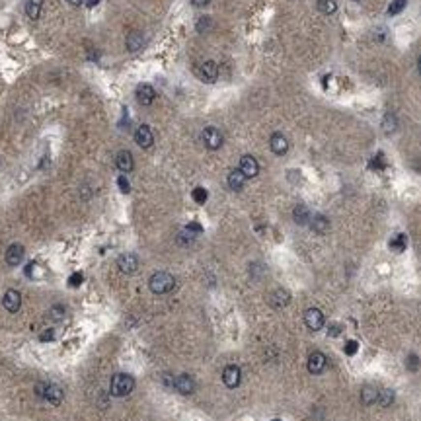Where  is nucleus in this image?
I'll return each instance as SVG.
<instances>
[{"instance_id":"nucleus-43","label":"nucleus","mask_w":421,"mask_h":421,"mask_svg":"<svg viewBox=\"0 0 421 421\" xmlns=\"http://www.w3.org/2000/svg\"><path fill=\"white\" fill-rule=\"evenodd\" d=\"M418 70H420V74H421V57H420V60H418Z\"/></svg>"},{"instance_id":"nucleus-25","label":"nucleus","mask_w":421,"mask_h":421,"mask_svg":"<svg viewBox=\"0 0 421 421\" xmlns=\"http://www.w3.org/2000/svg\"><path fill=\"white\" fill-rule=\"evenodd\" d=\"M318 10L326 16H331L337 10V2L335 0H318Z\"/></svg>"},{"instance_id":"nucleus-1","label":"nucleus","mask_w":421,"mask_h":421,"mask_svg":"<svg viewBox=\"0 0 421 421\" xmlns=\"http://www.w3.org/2000/svg\"><path fill=\"white\" fill-rule=\"evenodd\" d=\"M133 388H135V378H133L131 374H127V372L113 374V378H111V386H109V390H111V394H113V396H117V398L129 396V394L133 392Z\"/></svg>"},{"instance_id":"nucleus-30","label":"nucleus","mask_w":421,"mask_h":421,"mask_svg":"<svg viewBox=\"0 0 421 421\" xmlns=\"http://www.w3.org/2000/svg\"><path fill=\"white\" fill-rule=\"evenodd\" d=\"M207 197H209V193H207L205 187H195V189H193V199H195V203L203 205V203L207 201Z\"/></svg>"},{"instance_id":"nucleus-29","label":"nucleus","mask_w":421,"mask_h":421,"mask_svg":"<svg viewBox=\"0 0 421 421\" xmlns=\"http://www.w3.org/2000/svg\"><path fill=\"white\" fill-rule=\"evenodd\" d=\"M406 4H408V0H392L390 6H388V14H390V16L400 14V12L406 8Z\"/></svg>"},{"instance_id":"nucleus-17","label":"nucleus","mask_w":421,"mask_h":421,"mask_svg":"<svg viewBox=\"0 0 421 421\" xmlns=\"http://www.w3.org/2000/svg\"><path fill=\"white\" fill-rule=\"evenodd\" d=\"M289 301H291V295H289L285 289H277V291H273V293L269 295V304H271L273 308H283V306L289 304Z\"/></svg>"},{"instance_id":"nucleus-27","label":"nucleus","mask_w":421,"mask_h":421,"mask_svg":"<svg viewBox=\"0 0 421 421\" xmlns=\"http://www.w3.org/2000/svg\"><path fill=\"white\" fill-rule=\"evenodd\" d=\"M406 244H408V240H406L404 234H398V236H394V238L390 240V248H392L394 252H404V250H406Z\"/></svg>"},{"instance_id":"nucleus-15","label":"nucleus","mask_w":421,"mask_h":421,"mask_svg":"<svg viewBox=\"0 0 421 421\" xmlns=\"http://www.w3.org/2000/svg\"><path fill=\"white\" fill-rule=\"evenodd\" d=\"M115 166L119 168V172L129 174V172L133 170V166H135V162H133V154H131L129 150H121V152H117V156H115Z\"/></svg>"},{"instance_id":"nucleus-20","label":"nucleus","mask_w":421,"mask_h":421,"mask_svg":"<svg viewBox=\"0 0 421 421\" xmlns=\"http://www.w3.org/2000/svg\"><path fill=\"white\" fill-rule=\"evenodd\" d=\"M143 45H145V35H143L141 31H131V33L127 35V49L131 53L143 49Z\"/></svg>"},{"instance_id":"nucleus-14","label":"nucleus","mask_w":421,"mask_h":421,"mask_svg":"<svg viewBox=\"0 0 421 421\" xmlns=\"http://www.w3.org/2000/svg\"><path fill=\"white\" fill-rule=\"evenodd\" d=\"M22 260H24V246L22 244L8 246V250H6V263L12 265V267H16V265L22 263Z\"/></svg>"},{"instance_id":"nucleus-33","label":"nucleus","mask_w":421,"mask_h":421,"mask_svg":"<svg viewBox=\"0 0 421 421\" xmlns=\"http://www.w3.org/2000/svg\"><path fill=\"white\" fill-rule=\"evenodd\" d=\"M370 168H376V170H382V168H384V158H382V154H376V156L372 158Z\"/></svg>"},{"instance_id":"nucleus-2","label":"nucleus","mask_w":421,"mask_h":421,"mask_svg":"<svg viewBox=\"0 0 421 421\" xmlns=\"http://www.w3.org/2000/svg\"><path fill=\"white\" fill-rule=\"evenodd\" d=\"M174 285H176V279H174L168 271H156V273L150 277V281H149L150 291L156 293V295H166V293H170V291L174 289Z\"/></svg>"},{"instance_id":"nucleus-18","label":"nucleus","mask_w":421,"mask_h":421,"mask_svg":"<svg viewBox=\"0 0 421 421\" xmlns=\"http://www.w3.org/2000/svg\"><path fill=\"white\" fill-rule=\"evenodd\" d=\"M45 400H49L53 406H59L62 402V388L57 386V384H45V394H43Z\"/></svg>"},{"instance_id":"nucleus-37","label":"nucleus","mask_w":421,"mask_h":421,"mask_svg":"<svg viewBox=\"0 0 421 421\" xmlns=\"http://www.w3.org/2000/svg\"><path fill=\"white\" fill-rule=\"evenodd\" d=\"M35 269H37V263L31 262L28 267H26V275H30V277H33V279H35Z\"/></svg>"},{"instance_id":"nucleus-36","label":"nucleus","mask_w":421,"mask_h":421,"mask_svg":"<svg viewBox=\"0 0 421 421\" xmlns=\"http://www.w3.org/2000/svg\"><path fill=\"white\" fill-rule=\"evenodd\" d=\"M185 230H189L191 234H195V236H197V234H199L203 228H201V224H197V222H189V224L185 226Z\"/></svg>"},{"instance_id":"nucleus-9","label":"nucleus","mask_w":421,"mask_h":421,"mask_svg":"<svg viewBox=\"0 0 421 421\" xmlns=\"http://www.w3.org/2000/svg\"><path fill=\"white\" fill-rule=\"evenodd\" d=\"M135 141H137V145L141 149H150L152 143H154V135H152L150 127L149 125H141L137 129V133H135Z\"/></svg>"},{"instance_id":"nucleus-42","label":"nucleus","mask_w":421,"mask_h":421,"mask_svg":"<svg viewBox=\"0 0 421 421\" xmlns=\"http://www.w3.org/2000/svg\"><path fill=\"white\" fill-rule=\"evenodd\" d=\"M66 2H68L70 6H80V4H82V0H66Z\"/></svg>"},{"instance_id":"nucleus-35","label":"nucleus","mask_w":421,"mask_h":421,"mask_svg":"<svg viewBox=\"0 0 421 421\" xmlns=\"http://www.w3.org/2000/svg\"><path fill=\"white\" fill-rule=\"evenodd\" d=\"M82 283V273H74V275H70V279H68V285L70 287H78Z\"/></svg>"},{"instance_id":"nucleus-4","label":"nucleus","mask_w":421,"mask_h":421,"mask_svg":"<svg viewBox=\"0 0 421 421\" xmlns=\"http://www.w3.org/2000/svg\"><path fill=\"white\" fill-rule=\"evenodd\" d=\"M197 76H199L203 82H207V84L216 82V78H218V64H216L214 60H205V62L199 66Z\"/></svg>"},{"instance_id":"nucleus-10","label":"nucleus","mask_w":421,"mask_h":421,"mask_svg":"<svg viewBox=\"0 0 421 421\" xmlns=\"http://www.w3.org/2000/svg\"><path fill=\"white\" fill-rule=\"evenodd\" d=\"M304 324L312 330V331H318L322 326H324V314L320 308H308L304 312Z\"/></svg>"},{"instance_id":"nucleus-24","label":"nucleus","mask_w":421,"mask_h":421,"mask_svg":"<svg viewBox=\"0 0 421 421\" xmlns=\"http://www.w3.org/2000/svg\"><path fill=\"white\" fill-rule=\"evenodd\" d=\"M382 129H384V133L386 135H392L396 129H398V119H396V115H392V113H388V115H384V121H382Z\"/></svg>"},{"instance_id":"nucleus-45","label":"nucleus","mask_w":421,"mask_h":421,"mask_svg":"<svg viewBox=\"0 0 421 421\" xmlns=\"http://www.w3.org/2000/svg\"><path fill=\"white\" fill-rule=\"evenodd\" d=\"M357 2H359V0H357Z\"/></svg>"},{"instance_id":"nucleus-6","label":"nucleus","mask_w":421,"mask_h":421,"mask_svg":"<svg viewBox=\"0 0 421 421\" xmlns=\"http://www.w3.org/2000/svg\"><path fill=\"white\" fill-rule=\"evenodd\" d=\"M117 267H119L121 273L131 275V273H135V271L139 269V258H137L135 254H123V256H119V260H117Z\"/></svg>"},{"instance_id":"nucleus-3","label":"nucleus","mask_w":421,"mask_h":421,"mask_svg":"<svg viewBox=\"0 0 421 421\" xmlns=\"http://www.w3.org/2000/svg\"><path fill=\"white\" fill-rule=\"evenodd\" d=\"M201 139H203V145L209 149V150H216L222 147V133L216 129V127H207L203 133H201Z\"/></svg>"},{"instance_id":"nucleus-21","label":"nucleus","mask_w":421,"mask_h":421,"mask_svg":"<svg viewBox=\"0 0 421 421\" xmlns=\"http://www.w3.org/2000/svg\"><path fill=\"white\" fill-rule=\"evenodd\" d=\"M310 226L318 234H326L330 230V220L324 214H314V218H310Z\"/></svg>"},{"instance_id":"nucleus-7","label":"nucleus","mask_w":421,"mask_h":421,"mask_svg":"<svg viewBox=\"0 0 421 421\" xmlns=\"http://www.w3.org/2000/svg\"><path fill=\"white\" fill-rule=\"evenodd\" d=\"M246 178H256L258 174H260V164H258V160L254 156H250V154H246V156L240 158V168H238Z\"/></svg>"},{"instance_id":"nucleus-38","label":"nucleus","mask_w":421,"mask_h":421,"mask_svg":"<svg viewBox=\"0 0 421 421\" xmlns=\"http://www.w3.org/2000/svg\"><path fill=\"white\" fill-rule=\"evenodd\" d=\"M209 2H210V0H191V4H193L195 8H205Z\"/></svg>"},{"instance_id":"nucleus-39","label":"nucleus","mask_w":421,"mask_h":421,"mask_svg":"<svg viewBox=\"0 0 421 421\" xmlns=\"http://www.w3.org/2000/svg\"><path fill=\"white\" fill-rule=\"evenodd\" d=\"M408 367L412 368V370H416V368H418V357H416V355H410V363H408Z\"/></svg>"},{"instance_id":"nucleus-26","label":"nucleus","mask_w":421,"mask_h":421,"mask_svg":"<svg viewBox=\"0 0 421 421\" xmlns=\"http://www.w3.org/2000/svg\"><path fill=\"white\" fill-rule=\"evenodd\" d=\"M361 398H363V402H365V404H372V402H376V400H378V390H376V388H372V386H365V388H363V392H361Z\"/></svg>"},{"instance_id":"nucleus-23","label":"nucleus","mask_w":421,"mask_h":421,"mask_svg":"<svg viewBox=\"0 0 421 421\" xmlns=\"http://www.w3.org/2000/svg\"><path fill=\"white\" fill-rule=\"evenodd\" d=\"M293 214H295V222H297V224H306V222L310 220V212H308V209H306L304 205L295 207Z\"/></svg>"},{"instance_id":"nucleus-13","label":"nucleus","mask_w":421,"mask_h":421,"mask_svg":"<svg viewBox=\"0 0 421 421\" xmlns=\"http://www.w3.org/2000/svg\"><path fill=\"white\" fill-rule=\"evenodd\" d=\"M326 365H328V359L324 357V353L314 351V353L308 355V370H310L312 374L324 372V370H326Z\"/></svg>"},{"instance_id":"nucleus-28","label":"nucleus","mask_w":421,"mask_h":421,"mask_svg":"<svg viewBox=\"0 0 421 421\" xmlns=\"http://www.w3.org/2000/svg\"><path fill=\"white\" fill-rule=\"evenodd\" d=\"M378 402H380V406L388 408V406L394 402V392H392V390H380V392H378Z\"/></svg>"},{"instance_id":"nucleus-8","label":"nucleus","mask_w":421,"mask_h":421,"mask_svg":"<svg viewBox=\"0 0 421 421\" xmlns=\"http://www.w3.org/2000/svg\"><path fill=\"white\" fill-rule=\"evenodd\" d=\"M174 388L180 392V394H193L195 392V380L189 376V374H180L174 378Z\"/></svg>"},{"instance_id":"nucleus-44","label":"nucleus","mask_w":421,"mask_h":421,"mask_svg":"<svg viewBox=\"0 0 421 421\" xmlns=\"http://www.w3.org/2000/svg\"><path fill=\"white\" fill-rule=\"evenodd\" d=\"M273 421H279V420H273Z\"/></svg>"},{"instance_id":"nucleus-40","label":"nucleus","mask_w":421,"mask_h":421,"mask_svg":"<svg viewBox=\"0 0 421 421\" xmlns=\"http://www.w3.org/2000/svg\"><path fill=\"white\" fill-rule=\"evenodd\" d=\"M53 330H49V331H45V333H41V341H51L53 339Z\"/></svg>"},{"instance_id":"nucleus-11","label":"nucleus","mask_w":421,"mask_h":421,"mask_svg":"<svg viewBox=\"0 0 421 421\" xmlns=\"http://www.w3.org/2000/svg\"><path fill=\"white\" fill-rule=\"evenodd\" d=\"M240 378H242V372L236 365H228V367L222 370V382L228 386V388H236L240 384Z\"/></svg>"},{"instance_id":"nucleus-34","label":"nucleus","mask_w":421,"mask_h":421,"mask_svg":"<svg viewBox=\"0 0 421 421\" xmlns=\"http://www.w3.org/2000/svg\"><path fill=\"white\" fill-rule=\"evenodd\" d=\"M343 351H345L347 355H355V353H357V341H353V339H351V341H347Z\"/></svg>"},{"instance_id":"nucleus-5","label":"nucleus","mask_w":421,"mask_h":421,"mask_svg":"<svg viewBox=\"0 0 421 421\" xmlns=\"http://www.w3.org/2000/svg\"><path fill=\"white\" fill-rule=\"evenodd\" d=\"M2 306L8 310V312H18L20 310V306H22V297H20V293L18 291H14V289H8L6 293H4V297H2Z\"/></svg>"},{"instance_id":"nucleus-12","label":"nucleus","mask_w":421,"mask_h":421,"mask_svg":"<svg viewBox=\"0 0 421 421\" xmlns=\"http://www.w3.org/2000/svg\"><path fill=\"white\" fill-rule=\"evenodd\" d=\"M269 147H271V150H273L277 156H283V154H287V150H289V141H287L285 135L275 133V135H271Z\"/></svg>"},{"instance_id":"nucleus-31","label":"nucleus","mask_w":421,"mask_h":421,"mask_svg":"<svg viewBox=\"0 0 421 421\" xmlns=\"http://www.w3.org/2000/svg\"><path fill=\"white\" fill-rule=\"evenodd\" d=\"M210 30V18L209 16H203L197 20V31L203 33V31H209Z\"/></svg>"},{"instance_id":"nucleus-41","label":"nucleus","mask_w":421,"mask_h":421,"mask_svg":"<svg viewBox=\"0 0 421 421\" xmlns=\"http://www.w3.org/2000/svg\"><path fill=\"white\" fill-rule=\"evenodd\" d=\"M100 0H86V4H88V8H94L96 4H98Z\"/></svg>"},{"instance_id":"nucleus-16","label":"nucleus","mask_w":421,"mask_h":421,"mask_svg":"<svg viewBox=\"0 0 421 421\" xmlns=\"http://www.w3.org/2000/svg\"><path fill=\"white\" fill-rule=\"evenodd\" d=\"M154 98H156V92H154V88L150 84H141L137 88V100H139V104L150 105L154 102Z\"/></svg>"},{"instance_id":"nucleus-19","label":"nucleus","mask_w":421,"mask_h":421,"mask_svg":"<svg viewBox=\"0 0 421 421\" xmlns=\"http://www.w3.org/2000/svg\"><path fill=\"white\" fill-rule=\"evenodd\" d=\"M246 176L240 172V170H232L230 174H228V187L230 189H234V191H240L244 185H246Z\"/></svg>"},{"instance_id":"nucleus-32","label":"nucleus","mask_w":421,"mask_h":421,"mask_svg":"<svg viewBox=\"0 0 421 421\" xmlns=\"http://www.w3.org/2000/svg\"><path fill=\"white\" fill-rule=\"evenodd\" d=\"M117 185H119V189H121L123 193H129V191H131V185H129V181H127V178H125V176H119Z\"/></svg>"},{"instance_id":"nucleus-22","label":"nucleus","mask_w":421,"mask_h":421,"mask_svg":"<svg viewBox=\"0 0 421 421\" xmlns=\"http://www.w3.org/2000/svg\"><path fill=\"white\" fill-rule=\"evenodd\" d=\"M41 10H43V0H28V4H26V14H28V18L39 20Z\"/></svg>"}]
</instances>
